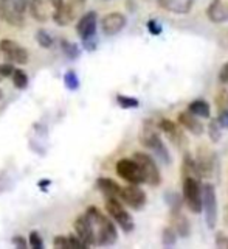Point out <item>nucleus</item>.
<instances>
[{"label":"nucleus","mask_w":228,"mask_h":249,"mask_svg":"<svg viewBox=\"0 0 228 249\" xmlns=\"http://www.w3.org/2000/svg\"><path fill=\"white\" fill-rule=\"evenodd\" d=\"M140 143L147 150H152L157 158L163 160V163H171V156L166 145L163 143L159 134V124L154 120H146L143 123V128L140 132Z\"/></svg>","instance_id":"nucleus-2"},{"label":"nucleus","mask_w":228,"mask_h":249,"mask_svg":"<svg viewBox=\"0 0 228 249\" xmlns=\"http://www.w3.org/2000/svg\"><path fill=\"white\" fill-rule=\"evenodd\" d=\"M118 199L133 210H141L147 202V196L145 190H141L137 184H129L126 187H121Z\"/></svg>","instance_id":"nucleus-9"},{"label":"nucleus","mask_w":228,"mask_h":249,"mask_svg":"<svg viewBox=\"0 0 228 249\" xmlns=\"http://www.w3.org/2000/svg\"><path fill=\"white\" fill-rule=\"evenodd\" d=\"M75 19V8L70 2H62L58 8H54L53 11V20L58 25H68L70 22Z\"/></svg>","instance_id":"nucleus-21"},{"label":"nucleus","mask_w":228,"mask_h":249,"mask_svg":"<svg viewBox=\"0 0 228 249\" xmlns=\"http://www.w3.org/2000/svg\"><path fill=\"white\" fill-rule=\"evenodd\" d=\"M216 246L217 248H228V237L224 232L216 233Z\"/></svg>","instance_id":"nucleus-38"},{"label":"nucleus","mask_w":228,"mask_h":249,"mask_svg":"<svg viewBox=\"0 0 228 249\" xmlns=\"http://www.w3.org/2000/svg\"><path fill=\"white\" fill-rule=\"evenodd\" d=\"M221 124H219L217 119L216 120H211V123L208 124V134H210V139L213 140V142H219L221 140Z\"/></svg>","instance_id":"nucleus-31"},{"label":"nucleus","mask_w":228,"mask_h":249,"mask_svg":"<svg viewBox=\"0 0 228 249\" xmlns=\"http://www.w3.org/2000/svg\"><path fill=\"white\" fill-rule=\"evenodd\" d=\"M50 184H51V181H49V179H44V181L39 182V187H41V189H44V190H45V187H47V185H50Z\"/></svg>","instance_id":"nucleus-43"},{"label":"nucleus","mask_w":228,"mask_h":249,"mask_svg":"<svg viewBox=\"0 0 228 249\" xmlns=\"http://www.w3.org/2000/svg\"><path fill=\"white\" fill-rule=\"evenodd\" d=\"M13 245L16 248H19V249H25L28 246L27 243V238L25 237H22V235H14L13 237Z\"/></svg>","instance_id":"nucleus-39"},{"label":"nucleus","mask_w":228,"mask_h":249,"mask_svg":"<svg viewBox=\"0 0 228 249\" xmlns=\"http://www.w3.org/2000/svg\"><path fill=\"white\" fill-rule=\"evenodd\" d=\"M180 171H182L183 178H194V179H199V181L202 179V176L199 173V168H197V163H195V159L188 151H185V158H183V163H182Z\"/></svg>","instance_id":"nucleus-23"},{"label":"nucleus","mask_w":228,"mask_h":249,"mask_svg":"<svg viewBox=\"0 0 228 249\" xmlns=\"http://www.w3.org/2000/svg\"><path fill=\"white\" fill-rule=\"evenodd\" d=\"M132 159L137 162V165L140 167L141 175H143V181L145 184L157 187L162 184V175H160V168L157 165V162L154 160L152 156H149L147 153H135L132 156Z\"/></svg>","instance_id":"nucleus-3"},{"label":"nucleus","mask_w":228,"mask_h":249,"mask_svg":"<svg viewBox=\"0 0 228 249\" xmlns=\"http://www.w3.org/2000/svg\"><path fill=\"white\" fill-rule=\"evenodd\" d=\"M116 103L123 109H133L140 106V100L129 95H116Z\"/></svg>","instance_id":"nucleus-28"},{"label":"nucleus","mask_w":228,"mask_h":249,"mask_svg":"<svg viewBox=\"0 0 228 249\" xmlns=\"http://www.w3.org/2000/svg\"><path fill=\"white\" fill-rule=\"evenodd\" d=\"M171 226L174 228L179 237L188 238L191 235V221H190V218L183 213L182 207L171 209Z\"/></svg>","instance_id":"nucleus-16"},{"label":"nucleus","mask_w":228,"mask_h":249,"mask_svg":"<svg viewBox=\"0 0 228 249\" xmlns=\"http://www.w3.org/2000/svg\"><path fill=\"white\" fill-rule=\"evenodd\" d=\"M75 233L82 240V243L87 248L97 245L95 232H93V226H92L89 218L85 216V213L81 215V216H78L76 220H75Z\"/></svg>","instance_id":"nucleus-15"},{"label":"nucleus","mask_w":228,"mask_h":249,"mask_svg":"<svg viewBox=\"0 0 228 249\" xmlns=\"http://www.w3.org/2000/svg\"><path fill=\"white\" fill-rule=\"evenodd\" d=\"M11 78H13V84L17 89H25L28 86V75L27 72H23L22 69H14Z\"/></svg>","instance_id":"nucleus-27"},{"label":"nucleus","mask_w":228,"mask_h":249,"mask_svg":"<svg viewBox=\"0 0 228 249\" xmlns=\"http://www.w3.org/2000/svg\"><path fill=\"white\" fill-rule=\"evenodd\" d=\"M186 111H190L191 114H194L195 117H199V119H208L210 114H211V107L208 105L207 100L203 98H195L193 100L190 105H188V109Z\"/></svg>","instance_id":"nucleus-24"},{"label":"nucleus","mask_w":228,"mask_h":249,"mask_svg":"<svg viewBox=\"0 0 228 249\" xmlns=\"http://www.w3.org/2000/svg\"><path fill=\"white\" fill-rule=\"evenodd\" d=\"M28 245L33 249H42L44 248V240L41 237V233L37 231H31L28 235Z\"/></svg>","instance_id":"nucleus-32"},{"label":"nucleus","mask_w":228,"mask_h":249,"mask_svg":"<svg viewBox=\"0 0 228 249\" xmlns=\"http://www.w3.org/2000/svg\"><path fill=\"white\" fill-rule=\"evenodd\" d=\"M126 23H128L126 16L123 13L114 11V13L106 14L104 18L101 19V30H103V33L106 36H115L120 33V31H123Z\"/></svg>","instance_id":"nucleus-14"},{"label":"nucleus","mask_w":228,"mask_h":249,"mask_svg":"<svg viewBox=\"0 0 228 249\" xmlns=\"http://www.w3.org/2000/svg\"><path fill=\"white\" fill-rule=\"evenodd\" d=\"M219 81L225 86H228V62H225L221 69V72H219Z\"/></svg>","instance_id":"nucleus-41"},{"label":"nucleus","mask_w":228,"mask_h":249,"mask_svg":"<svg viewBox=\"0 0 228 249\" xmlns=\"http://www.w3.org/2000/svg\"><path fill=\"white\" fill-rule=\"evenodd\" d=\"M207 16L213 23H224L228 20V0H213L207 8Z\"/></svg>","instance_id":"nucleus-18"},{"label":"nucleus","mask_w":228,"mask_h":249,"mask_svg":"<svg viewBox=\"0 0 228 249\" xmlns=\"http://www.w3.org/2000/svg\"><path fill=\"white\" fill-rule=\"evenodd\" d=\"M147 30H149V33L157 36V35H160L162 33V25L159 22H155V20H149L147 22Z\"/></svg>","instance_id":"nucleus-37"},{"label":"nucleus","mask_w":228,"mask_h":249,"mask_svg":"<svg viewBox=\"0 0 228 249\" xmlns=\"http://www.w3.org/2000/svg\"><path fill=\"white\" fill-rule=\"evenodd\" d=\"M13 72H14V66L11 64V62H5V64H0V80L11 76Z\"/></svg>","instance_id":"nucleus-36"},{"label":"nucleus","mask_w":228,"mask_h":249,"mask_svg":"<svg viewBox=\"0 0 228 249\" xmlns=\"http://www.w3.org/2000/svg\"><path fill=\"white\" fill-rule=\"evenodd\" d=\"M182 193H183V201L188 206V209L193 213H200L202 212V185L199 179L194 178H183L182 184Z\"/></svg>","instance_id":"nucleus-6"},{"label":"nucleus","mask_w":228,"mask_h":249,"mask_svg":"<svg viewBox=\"0 0 228 249\" xmlns=\"http://www.w3.org/2000/svg\"><path fill=\"white\" fill-rule=\"evenodd\" d=\"M97 189L104 195L106 198H118L120 196L121 185L115 182L111 178H98L97 179Z\"/></svg>","instance_id":"nucleus-22"},{"label":"nucleus","mask_w":228,"mask_h":249,"mask_svg":"<svg viewBox=\"0 0 228 249\" xmlns=\"http://www.w3.org/2000/svg\"><path fill=\"white\" fill-rule=\"evenodd\" d=\"M53 246L59 248V249H70V243H68V237L67 235H56L53 240Z\"/></svg>","instance_id":"nucleus-35"},{"label":"nucleus","mask_w":228,"mask_h":249,"mask_svg":"<svg viewBox=\"0 0 228 249\" xmlns=\"http://www.w3.org/2000/svg\"><path fill=\"white\" fill-rule=\"evenodd\" d=\"M13 2L17 5L22 11H27V8H28V2L30 0H13Z\"/></svg>","instance_id":"nucleus-42"},{"label":"nucleus","mask_w":228,"mask_h":249,"mask_svg":"<svg viewBox=\"0 0 228 249\" xmlns=\"http://www.w3.org/2000/svg\"><path fill=\"white\" fill-rule=\"evenodd\" d=\"M116 175L121 179H124L129 184H143V175H141L140 167L137 165V162L133 159H120L115 165Z\"/></svg>","instance_id":"nucleus-12"},{"label":"nucleus","mask_w":228,"mask_h":249,"mask_svg":"<svg viewBox=\"0 0 228 249\" xmlns=\"http://www.w3.org/2000/svg\"><path fill=\"white\" fill-rule=\"evenodd\" d=\"M97 27H98V16L95 11H89L82 14V18L76 23V33L82 41L87 39H95L97 36Z\"/></svg>","instance_id":"nucleus-13"},{"label":"nucleus","mask_w":228,"mask_h":249,"mask_svg":"<svg viewBox=\"0 0 228 249\" xmlns=\"http://www.w3.org/2000/svg\"><path fill=\"white\" fill-rule=\"evenodd\" d=\"M177 123L182 126L183 129L190 131L194 136H202L205 128H203L202 122L199 120V117H195L190 111H183L177 115Z\"/></svg>","instance_id":"nucleus-17"},{"label":"nucleus","mask_w":228,"mask_h":249,"mask_svg":"<svg viewBox=\"0 0 228 249\" xmlns=\"http://www.w3.org/2000/svg\"><path fill=\"white\" fill-rule=\"evenodd\" d=\"M61 45H62V50H64L65 53V56L70 58V59H76V58H80V47H78L75 42H70L67 41V39H62L61 41Z\"/></svg>","instance_id":"nucleus-26"},{"label":"nucleus","mask_w":228,"mask_h":249,"mask_svg":"<svg viewBox=\"0 0 228 249\" xmlns=\"http://www.w3.org/2000/svg\"><path fill=\"white\" fill-rule=\"evenodd\" d=\"M106 212L124 232L133 231V218L124 209V204L118 198H106Z\"/></svg>","instance_id":"nucleus-4"},{"label":"nucleus","mask_w":228,"mask_h":249,"mask_svg":"<svg viewBox=\"0 0 228 249\" xmlns=\"http://www.w3.org/2000/svg\"><path fill=\"white\" fill-rule=\"evenodd\" d=\"M0 52L11 64H27L28 62V50L23 49L17 42L11 41V39H2L0 41Z\"/></svg>","instance_id":"nucleus-11"},{"label":"nucleus","mask_w":228,"mask_h":249,"mask_svg":"<svg viewBox=\"0 0 228 249\" xmlns=\"http://www.w3.org/2000/svg\"><path fill=\"white\" fill-rule=\"evenodd\" d=\"M3 98V92H2V89H0V100Z\"/></svg>","instance_id":"nucleus-44"},{"label":"nucleus","mask_w":228,"mask_h":249,"mask_svg":"<svg viewBox=\"0 0 228 249\" xmlns=\"http://www.w3.org/2000/svg\"><path fill=\"white\" fill-rule=\"evenodd\" d=\"M85 216L89 218L93 226V232H95V240L98 246H111L118 240V231L114 220L101 212L98 207L90 206L85 210Z\"/></svg>","instance_id":"nucleus-1"},{"label":"nucleus","mask_w":228,"mask_h":249,"mask_svg":"<svg viewBox=\"0 0 228 249\" xmlns=\"http://www.w3.org/2000/svg\"><path fill=\"white\" fill-rule=\"evenodd\" d=\"M64 84L70 90H76L80 88V80H78V75L75 70H68V72L64 75Z\"/></svg>","instance_id":"nucleus-30"},{"label":"nucleus","mask_w":228,"mask_h":249,"mask_svg":"<svg viewBox=\"0 0 228 249\" xmlns=\"http://www.w3.org/2000/svg\"><path fill=\"white\" fill-rule=\"evenodd\" d=\"M195 163L202 178H211L217 167V156L207 145H200L195 151Z\"/></svg>","instance_id":"nucleus-7"},{"label":"nucleus","mask_w":228,"mask_h":249,"mask_svg":"<svg viewBox=\"0 0 228 249\" xmlns=\"http://www.w3.org/2000/svg\"><path fill=\"white\" fill-rule=\"evenodd\" d=\"M177 232L174 231L172 226H166L162 232V245L164 248H174L177 243Z\"/></svg>","instance_id":"nucleus-25"},{"label":"nucleus","mask_w":228,"mask_h":249,"mask_svg":"<svg viewBox=\"0 0 228 249\" xmlns=\"http://www.w3.org/2000/svg\"><path fill=\"white\" fill-rule=\"evenodd\" d=\"M202 210L205 212L208 229H214L217 224V195L213 184L202 185Z\"/></svg>","instance_id":"nucleus-5"},{"label":"nucleus","mask_w":228,"mask_h":249,"mask_svg":"<svg viewBox=\"0 0 228 249\" xmlns=\"http://www.w3.org/2000/svg\"><path fill=\"white\" fill-rule=\"evenodd\" d=\"M157 124H159V129L162 132H164V136L169 139V142L172 145L177 146L179 150L186 151V148H188V139H186L185 132H183L182 126H180L179 123L172 122L169 119H160Z\"/></svg>","instance_id":"nucleus-8"},{"label":"nucleus","mask_w":228,"mask_h":249,"mask_svg":"<svg viewBox=\"0 0 228 249\" xmlns=\"http://www.w3.org/2000/svg\"><path fill=\"white\" fill-rule=\"evenodd\" d=\"M0 19L11 27L22 28L25 25V11H22L13 0H0Z\"/></svg>","instance_id":"nucleus-10"},{"label":"nucleus","mask_w":228,"mask_h":249,"mask_svg":"<svg viewBox=\"0 0 228 249\" xmlns=\"http://www.w3.org/2000/svg\"><path fill=\"white\" fill-rule=\"evenodd\" d=\"M75 2H80V3H84V0H75Z\"/></svg>","instance_id":"nucleus-45"},{"label":"nucleus","mask_w":228,"mask_h":249,"mask_svg":"<svg viewBox=\"0 0 228 249\" xmlns=\"http://www.w3.org/2000/svg\"><path fill=\"white\" fill-rule=\"evenodd\" d=\"M50 3L49 0H30L28 2V10L33 16V19L37 22H47L50 19L51 11H50Z\"/></svg>","instance_id":"nucleus-20"},{"label":"nucleus","mask_w":228,"mask_h":249,"mask_svg":"<svg viewBox=\"0 0 228 249\" xmlns=\"http://www.w3.org/2000/svg\"><path fill=\"white\" fill-rule=\"evenodd\" d=\"M164 196H166L168 204H169L171 209L182 207V202H183V201H182V196H180V195H177V193H166Z\"/></svg>","instance_id":"nucleus-33"},{"label":"nucleus","mask_w":228,"mask_h":249,"mask_svg":"<svg viewBox=\"0 0 228 249\" xmlns=\"http://www.w3.org/2000/svg\"><path fill=\"white\" fill-rule=\"evenodd\" d=\"M36 42L41 47H44V49H50V47L53 45V37H51V35L49 33V31L37 30L36 31Z\"/></svg>","instance_id":"nucleus-29"},{"label":"nucleus","mask_w":228,"mask_h":249,"mask_svg":"<svg viewBox=\"0 0 228 249\" xmlns=\"http://www.w3.org/2000/svg\"><path fill=\"white\" fill-rule=\"evenodd\" d=\"M162 10L176 13V14H188L194 6V0H157Z\"/></svg>","instance_id":"nucleus-19"},{"label":"nucleus","mask_w":228,"mask_h":249,"mask_svg":"<svg viewBox=\"0 0 228 249\" xmlns=\"http://www.w3.org/2000/svg\"><path fill=\"white\" fill-rule=\"evenodd\" d=\"M217 122L222 128H228V107L222 109L221 114H219V117H217Z\"/></svg>","instance_id":"nucleus-40"},{"label":"nucleus","mask_w":228,"mask_h":249,"mask_svg":"<svg viewBox=\"0 0 228 249\" xmlns=\"http://www.w3.org/2000/svg\"><path fill=\"white\" fill-rule=\"evenodd\" d=\"M68 237V243H70V249H85L87 246H85L84 243H82V240L76 235V233H70V235H67Z\"/></svg>","instance_id":"nucleus-34"}]
</instances>
